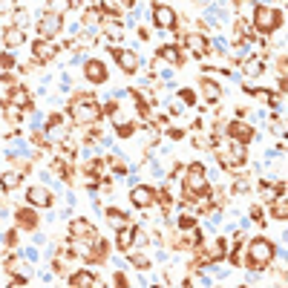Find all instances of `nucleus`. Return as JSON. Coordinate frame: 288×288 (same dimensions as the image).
<instances>
[{"mask_svg": "<svg viewBox=\"0 0 288 288\" xmlns=\"http://www.w3.org/2000/svg\"><path fill=\"white\" fill-rule=\"evenodd\" d=\"M38 32H41V38H44V41H52V38L61 32V15L46 12L44 18H41V23H38Z\"/></svg>", "mask_w": 288, "mask_h": 288, "instance_id": "obj_7", "label": "nucleus"}, {"mask_svg": "<svg viewBox=\"0 0 288 288\" xmlns=\"http://www.w3.org/2000/svg\"><path fill=\"white\" fill-rule=\"evenodd\" d=\"M245 72H248V75H259V72H262V64H259V61H248V64H245Z\"/></svg>", "mask_w": 288, "mask_h": 288, "instance_id": "obj_28", "label": "nucleus"}, {"mask_svg": "<svg viewBox=\"0 0 288 288\" xmlns=\"http://www.w3.org/2000/svg\"><path fill=\"white\" fill-rule=\"evenodd\" d=\"M69 285L72 288H87V285H98V279H95V274H90V271H78L75 276H69Z\"/></svg>", "mask_w": 288, "mask_h": 288, "instance_id": "obj_16", "label": "nucleus"}, {"mask_svg": "<svg viewBox=\"0 0 288 288\" xmlns=\"http://www.w3.org/2000/svg\"><path fill=\"white\" fill-rule=\"evenodd\" d=\"M69 3H72V6H78V0H69Z\"/></svg>", "mask_w": 288, "mask_h": 288, "instance_id": "obj_37", "label": "nucleus"}, {"mask_svg": "<svg viewBox=\"0 0 288 288\" xmlns=\"http://www.w3.org/2000/svg\"><path fill=\"white\" fill-rule=\"evenodd\" d=\"M6 113H9V118H12V121H21V118H23V115H21V107H18V104L6 107Z\"/></svg>", "mask_w": 288, "mask_h": 288, "instance_id": "obj_30", "label": "nucleus"}, {"mask_svg": "<svg viewBox=\"0 0 288 288\" xmlns=\"http://www.w3.org/2000/svg\"><path fill=\"white\" fill-rule=\"evenodd\" d=\"M98 21H101V15L95 9H87V15H84V23H87V29H95L98 26Z\"/></svg>", "mask_w": 288, "mask_h": 288, "instance_id": "obj_24", "label": "nucleus"}, {"mask_svg": "<svg viewBox=\"0 0 288 288\" xmlns=\"http://www.w3.org/2000/svg\"><path fill=\"white\" fill-rule=\"evenodd\" d=\"M110 52H113V58L118 61L121 72H127V75L138 72V67H141V58H138V52H133V49H110Z\"/></svg>", "mask_w": 288, "mask_h": 288, "instance_id": "obj_4", "label": "nucleus"}, {"mask_svg": "<svg viewBox=\"0 0 288 288\" xmlns=\"http://www.w3.org/2000/svg\"><path fill=\"white\" fill-rule=\"evenodd\" d=\"M107 35H110V38H115V41H118V38H121V35H124V29H121V26H107Z\"/></svg>", "mask_w": 288, "mask_h": 288, "instance_id": "obj_32", "label": "nucleus"}, {"mask_svg": "<svg viewBox=\"0 0 288 288\" xmlns=\"http://www.w3.org/2000/svg\"><path fill=\"white\" fill-rule=\"evenodd\" d=\"M159 58L164 61V64H170V67H179L182 64V52H179V46H173V44H164L159 49Z\"/></svg>", "mask_w": 288, "mask_h": 288, "instance_id": "obj_15", "label": "nucleus"}, {"mask_svg": "<svg viewBox=\"0 0 288 288\" xmlns=\"http://www.w3.org/2000/svg\"><path fill=\"white\" fill-rule=\"evenodd\" d=\"M228 136L233 138V141H251V138H256V133H253L251 124H245V121H230L228 124Z\"/></svg>", "mask_w": 288, "mask_h": 288, "instance_id": "obj_9", "label": "nucleus"}, {"mask_svg": "<svg viewBox=\"0 0 288 288\" xmlns=\"http://www.w3.org/2000/svg\"><path fill=\"white\" fill-rule=\"evenodd\" d=\"M130 202H133L136 207H150L153 205V190L144 187V184H136V187L130 190Z\"/></svg>", "mask_w": 288, "mask_h": 288, "instance_id": "obj_11", "label": "nucleus"}, {"mask_svg": "<svg viewBox=\"0 0 288 288\" xmlns=\"http://www.w3.org/2000/svg\"><path fill=\"white\" fill-rule=\"evenodd\" d=\"M184 245H196V242H199V230L196 228H184Z\"/></svg>", "mask_w": 288, "mask_h": 288, "instance_id": "obj_27", "label": "nucleus"}, {"mask_svg": "<svg viewBox=\"0 0 288 288\" xmlns=\"http://www.w3.org/2000/svg\"><path fill=\"white\" fill-rule=\"evenodd\" d=\"M271 259H274V245L268 239H253L251 245H248V265H251L253 271L265 268Z\"/></svg>", "mask_w": 288, "mask_h": 288, "instance_id": "obj_2", "label": "nucleus"}, {"mask_svg": "<svg viewBox=\"0 0 288 288\" xmlns=\"http://www.w3.org/2000/svg\"><path fill=\"white\" fill-rule=\"evenodd\" d=\"M179 228H193V219H190V216H182V219H179Z\"/></svg>", "mask_w": 288, "mask_h": 288, "instance_id": "obj_35", "label": "nucleus"}, {"mask_svg": "<svg viewBox=\"0 0 288 288\" xmlns=\"http://www.w3.org/2000/svg\"><path fill=\"white\" fill-rule=\"evenodd\" d=\"M184 44L190 46V49H193L196 55H205L207 52V41H205V35H187V38H184Z\"/></svg>", "mask_w": 288, "mask_h": 288, "instance_id": "obj_17", "label": "nucleus"}, {"mask_svg": "<svg viewBox=\"0 0 288 288\" xmlns=\"http://www.w3.org/2000/svg\"><path fill=\"white\" fill-rule=\"evenodd\" d=\"M202 92H205V98H207V101H216V98H219V92H222V90H219V87L213 84V81L202 78Z\"/></svg>", "mask_w": 288, "mask_h": 288, "instance_id": "obj_20", "label": "nucleus"}, {"mask_svg": "<svg viewBox=\"0 0 288 288\" xmlns=\"http://www.w3.org/2000/svg\"><path fill=\"white\" fill-rule=\"evenodd\" d=\"M84 75H87V81H92V84H104V81H107V69H104L101 61H87V64H84Z\"/></svg>", "mask_w": 288, "mask_h": 288, "instance_id": "obj_10", "label": "nucleus"}, {"mask_svg": "<svg viewBox=\"0 0 288 288\" xmlns=\"http://www.w3.org/2000/svg\"><path fill=\"white\" fill-rule=\"evenodd\" d=\"M205 187H207L205 167H202V164H190V167H187V190H190V193H202Z\"/></svg>", "mask_w": 288, "mask_h": 288, "instance_id": "obj_5", "label": "nucleus"}, {"mask_svg": "<svg viewBox=\"0 0 288 288\" xmlns=\"http://www.w3.org/2000/svg\"><path fill=\"white\" fill-rule=\"evenodd\" d=\"M23 41H26V35H23L21 26H9V29L3 32V44L9 46V49H18V46H23Z\"/></svg>", "mask_w": 288, "mask_h": 288, "instance_id": "obj_14", "label": "nucleus"}, {"mask_svg": "<svg viewBox=\"0 0 288 288\" xmlns=\"http://www.w3.org/2000/svg\"><path fill=\"white\" fill-rule=\"evenodd\" d=\"M153 23L159 29H176V12L170 6H164V3H156L153 6Z\"/></svg>", "mask_w": 288, "mask_h": 288, "instance_id": "obj_6", "label": "nucleus"}, {"mask_svg": "<svg viewBox=\"0 0 288 288\" xmlns=\"http://www.w3.org/2000/svg\"><path fill=\"white\" fill-rule=\"evenodd\" d=\"M271 213H274L276 219H285V216H288V207H285V202H282V199H279V202H274V205H271Z\"/></svg>", "mask_w": 288, "mask_h": 288, "instance_id": "obj_26", "label": "nucleus"}, {"mask_svg": "<svg viewBox=\"0 0 288 288\" xmlns=\"http://www.w3.org/2000/svg\"><path fill=\"white\" fill-rule=\"evenodd\" d=\"M18 219H21V222H26L29 228H32V225H35V213H29V210H26V213H23V210H21V213H18Z\"/></svg>", "mask_w": 288, "mask_h": 288, "instance_id": "obj_31", "label": "nucleus"}, {"mask_svg": "<svg viewBox=\"0 0 288 288\" xmlns=\"http://www.w3.org/2000/svg\"><path fill=\"white\" fill-rule=\"evenodd\" d=\"M69 115H72L75 124H92L101 115V110H98V104L92 101V98H78V101H72V107H69Z\"/></svg>", "mask_w": 288, "mask_h": 288, "instance_id": "obj_3", "label": "nucleus"}, {"mask_svg": "<svg viewBox=\"0 0 288 288\" xmlns=\"http://www.w3.org/2000/svg\"><path fill=\"white\" fill-rule=\"evenodd\" d=\"M26 199H29L32 207H52V193L46 190L44 184H32V187L26 190Z\"/></svg>", "mask_w": 288, "mask_h": 288, "instance_id": "obj_8", "label": "nucleus"}, {"mask_svg": "<svg viewBox=\"0 0 288 288\" xmlns=\"http://www.w3.org/2000/svg\"><path fill=\"white\" fill-rule=\"evenodd\" d=\"M253 26H256V32H274L276 26H282V15L276 9H271V6H265V3H259L256 9H253Z\"/></svg>", "mask_w": 288, "mask_h": 288, "instance_id": "obj_1", "label": "nucleus"}, {"mask_svg": "<svg viewBox=\"0 0 288 288\" xmlns=\"http://www.w3.org/2000/svg\"><path fill=\"white\" fill-rule=\"evenodd\" d=\"M213 46H216L219 52H228V41H225V38H216V41H213Z\"/></svg>", "mask_w": 288, "mask_h": 288, "instance_id": "obj_34", "label": "nucleus"}, {"mask_svg": "<svg viewBox=\"0 0 288 288\" xmlns=\"http://www.w3.org/2000/svg\"><path fill=\"white\" fill-rule=\"evenodd\" d=\"M72 251L78 253L81 259H92V248H90V245H84L81 239H75V242H72Z\"/></svg>", "mask_w": 288, "mask_h": 288, "instance_id": "obj_22", "label": "nucleus"}, {"mask_svg": "<svg viewBox=\"0 0 288 288\" xmlns=\"http://www.w3.org/2000/svg\"><path fill=\"white\" fill-rule=\"evenodd\" d=\"M12 104H18V107H29V92H26V90H15Z\"/></svg>", "mask_w": 288, "mask_h": 288, "instance_id": "obj_25", "label": "nucleus"}, {"mask_svg": "<svg viewBox=\"0 0 288 288\" xmlns=\"http://www.w3.org/2000/svg\"><path fill=\"white\" fill-rule=\"evenodd\" d=\"M0 184L6 187V190H15L18 184H21V173H15V170H9V173H3L0 176Z\"/></svg>", "mask_w": 288, "mask_h": 288, "instance_id": "obj_19", "label": "nucleus"}, {"mask_svg": "<svg viewBox=\"0 0 288 288\" xmlns=\"http://www.w3.org/2000/svg\"><path fill=\"white\" fill-rule=\"evenodd\" d=\"M69 6H72L69 0H52V3H49V12H52V15H64Z\"/></svg>", "mask_w": 288, "mask_h": 288, "instance_id": "obj_23", "label": "nucleus"}, {"mask_svg": "<svg viewBox=\"0 0 288 288\" xmlns=\"http://www.w3.org/2000/svg\"><path fill=\"white\" fill-rule=\"evenodd\" d=\"M55 55H58V46L52 44V41H44V38H41V41L35 44V58H38V61H52Z\"/></svg>", "mask_w": 288, "mask_h": 288, "instance_id": "obj_13", "label": "nucleus"}, {"mask_svg": "<svg viewBox=\"0 0 288 288\" xmlns=\"http://www.w3.org/2000/svg\"><path fill=\"white\" fill-rule=\"evenodd\" d=\"M38 256H41V253H38V248H26V259H29V262H35Z\"/></svg>", "mask_w": 288, "mask_h": 288, "instance_id": "obj_36", "label": "nucleus"}, {"mask_svg": "<svg viewBox=\"0 0 288 288\" xmlns=\"http://www.w3.org/2000/svg\"><path fill=\"white\" fill-rule=\"evenodd\" d=\"M107 222H110L113 228H124V225H127V216L121 213V210H113V207H110V210H107Z\"/></svg>", "mask_w": 288, "mask_h": 288, "instance_id": "obj_21", "label": "nucleus"}, {"mask_svg": "<svg viewBox=\"0 0 288 288\" xmlns=\"http://www.w3.org/2000/svg\"><path fill=\"white\" fill-rule=\"evenodd\" d=\"M133 233H136V228H118V248H121V251H130V245H133Z\"/></svg>", "mask_w": 288, "mask_h": 288, "instance_id": "obj_18", "label": "nucleus"}, {"mask_svg": "<svg viewBox=\"0 0 288 288\" xmlns=\"http://www.w3.org/2000/svg\"><path fill=\"white\" fill-rule=\"evenodd\" d=\"M130 262L136 265V268H147L150 259H147V256H138V253H130Z\"/></svg>", "mask_w": 288, "mask_h": 288, "instance_id": "obj_29", "label": "nucleus"}, {"mask_svg": "<svg viewBox=\"0 0 288 288\" xmlns=\"http://www.w3.org/2000/svg\"><path fill=\"white\" fill-rule=\"evenodd\" d=\"M69 230H72V236L75 239H95V225H90L87 219H75V222H69Z\"/></svg>", "mask_w": 288, "mask_h": 288, "instance_id": "obj_12", "label": "nucleus"}, {"mask_svg": "<svg viewBox=\"0 0 288 288\" xmlns=\"http://www.w3.org/2000/svg\"><path fill=\"white\" fill-rule=\"evenodd\" d=\"M179 98H182L184 104H193V92H190V90H179Z\"/></svg>", "mask_w": 288, "mask_h": 288, "instance_id": "obj_33", "label": "nucleus"}]
</instances>
